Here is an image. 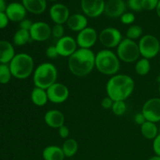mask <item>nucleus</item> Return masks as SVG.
<instances>
[{"instance_id":"obj_1","label":"nucleus","mask_w":160,"mask_h":160,"mask_svg":"<svg viewBox=\"0 0 160 160\" xmlns=\"http://www.w3.org/2000/svg\"><path fill=\"white\" fill-rule=\"evenodd\" d=\"M135 83L131 76L115 74L106 83V93L112 101H125L134 90Z\"/></svg>"},{"instance_id":"obj_2","label":"nucleus","mask_w":160,"mask_h":160,"mask_svg":"<svg viewBox=\"0 0 160 160\" xmlns=\"http://www.w3.org/2000/svg\"><path fill=\"white\" fill-rule=\"evenodd\" d=\"M95 67V54L92 49L78 48L68 58V68L76 77H85L90 74Z\"/></svg>"},{"instance_id":"obj_3","label":"nucleus","mask_w":160,"mask_h":160,"mask_svg":"<svg viewBox=\"0 0 160 160\" xmlns=\"http://www.w3.org/2000/svg\"><path fill=\"white\" fill-rule=\"evenodd\" d=\"M120 67V60L110 49H102L95 54V68L102 74L113 76Z\"/></svg>"},{"instance_id":"obj_4","label":"nucleus","mask_w":160,"mask_h":160,"mask_svg":"<svg viewBox=\"0 0 160 160\" xmlns=\"http://www.w3.org/2000/svg\"><path fill=\"white\" fill-rule=\"evenodd\" d=\"M58 71L56 66L49 62H45L38 66L33 73L34 87L47 90L56 82Z\"/></svg>"},{"instance_id":"obj_5","label":"nucleus","mask_w":160,"mask_h":160,"mask_svg":"<svg viewBox=\"0 0 160 160\" xmlns=\"http://www.w3.org/2000/svg\"><path fill=\"white\" fill-rule=\"evenodd\" d=\"M9 66L12 76L20 80L29 78L34 70V59L29 54L24 52L16 54Z\"/></svg>"},{"instance_id":"obj_6","label":"nucleus","mask_w":160,"mask_h":160,"mask_svg":"<svg viewBox=\"0 0 160 160\" xmlns=\"http://www.w3.org/2000/svg\"><path fill=\"white\" fill-rule=\"evenodd\" d=\"M117 55L120 61L126 63L137 62L141 56L138 44L126 38L117 47Z\"/></svg>"},{"instance_id":"obj_7","label":"nucleus","mask_w":160,"mask_h":160,"mask_svg":"<svg viewBox=\"0 0 160 160\" xmlns=\"http://www.w3.org/2000/svg\"><path fill=\"white\" fill-rule=\"evenodd\" d=\"M139 50L141 56L145 59H152L159 53L160 42L159 39L152 34H145L139 40Z\"/></svg>"},{"instance_id":"obj_8","label":"nucleus","mask_w":160,"mask_h":160,"mask_svg":"<svg viewBox=\"0 0 160 160\" xmlns=\"http://www.w3.org/2000/svg\"><path fill=\"white\" fill-rule=\"evenodd\" d=\"M98 39L100 43L106 48H117L120 45L123 38L120 30L109 27L102 30L98 35Z\"/></svg>"},{"instance_id":"obj_9","label":"nucleus","mask_w":160,"mask_h":160,"mask_svg":"<svg viewBox=\"0 0 160 160\" xmlns=\"http://www.w3.org/2000/svg\"><path fill=\"white\" fill-rule=\"evenodd\" d=\"M48 101L55 104H61L68 99L70 92L65 84L56 82L46 90Z\"/></svg>"},{"instance_id":"obj_10","label":"nucleus","mask_w":160,"mask_h":160,"mask_svg":"<svg viewBox=\"0 0 160 160\" xmlns=\"http://www.w3.org/2000/svg\"><path fill=\"white\" fill-rule=\"evenodd\" d=\"M142 112L147 121L160 122V98H152L147 100L142 106Z\"/></svg>"},{"instance_id":"obj_11","label":"nucleus","mask_w":160,"mask_h":160,"mask_svg":"<svg viewBox=\"0 0 160 160\" xmlns=\"http://www.w3.org/2000/svg\"><path fill=\"white\" fill-rule=\"evenodd\" d=\"M105 0H81V7L87 17L96 18L104 13Z\"/></svg>"},{"instance_id":"obj_12","label":"nucleus","mask_w":160,"mask_h":160,"mask_svg":"<svg viewBox=\"0 0 160 160\" xmlns=\"http://www.w3.org/2000/svg\"><path fill=\"white\" fill-rule=\"evenodd\" d=\"M98 38V36L96 30L91 27H87L84 30L78 32L76 42L80 48L91 49V48L95 45Z\"/></svg>"},{"instance_id":"obj_13","label":"nucleus","mask_w":160,"mask_h":160,"mask_svg":"<svg viewBox=\"0 0 160 160\" xmlns=\"http://www.w3.org/2000/svg\"><path fill=\"white\" fill-rule=\"evenodd\" d=\"M29 32L32 41L45 42L52 36V28L45 22L37 21L33 23Z\"/></svg>"},{"instance_id":"obj_14","label":"nucleus","mask_w":160,"mask_h":160,"mask_svg":"<svg viewBox=\"0 0 160 160\" xmlns=\"http://www.w3.org/2000/svg\"><path fill=\"white\" fill-rule=\"evenodd\" d=\"M56 48L59 56L70 57L78 50V44L76 39L71 36H63L60 39L57 40Z\"/></svg>"},{"instance_id":"obj_15","label":"nucleus","mask_w":160,"mask_h":160,"mask_svg":"<svg viewBox=\"0 0 160 160\" xmlns=\"http://www.w3.org/2000/svg\"><path fill=\"white\" fill-rule=\"evenodd\" d=\"M49 16L55 24L67 23L70 17V10L66 5L62 3H55L50 7Z\"/></svg>"},{"instance_id":"obj_16","label":"nucleus","mask_w":160,"mask_h":160,"mask_svg":"<svg viewBox=\"0 0 160 160\" xmlns=\"http://www.w3.org/2000/svg\"><path fill=\"white\" fill-rule=\"evenodd\" d=\"M27 9L22 4V2H14L9 3L7 5L5 12L7 15L8 18L10 21L12 22H20L24 20L27 15Z\"/></svg>"},{"instance_id":"obj_17","label":"nucleus","mask_w":160,"mask_h":160,"mask_svg":"<svg viewBox=\"0 0 160 160\" xmlns=\"http://www.w3.org/2000/svg\"><path fill=\"white\" fill-rule=\"evenodd\" d=\"M126 3L123 0H108L106 2L104 13L110 18H118L126 11Z\"/></svg>"},{"instance_id":"obj_18","label":"nucleus","mask_w":160,"mask_h":160,"mask_svg":"<svg viewBox=\"0 0 160 160\" xmlns=\"http://www.w3.org/2000/svg\"><path fill=\"white\" fill-rule=\"evenodd\" d=\"M44 120L49 128L59 129L60 127L64 125L65 117L63 113L58 109H50L45 112Z\"/></svg>"},{"instance_id":"obj_19","label":"nucleus","mask_w":160,"mask_h":160,"mask_svg":"<svg viewBox=\"0 0 160 160\" xmlns=\"http://www.w3.org/2000/svg\"><path fill=\"white\" fill-rule=\"evenodd\" d=\"M88 20L84 14L74 13L70 15L67 22L68 28L75 32H80L88 27Z\"/></svg>"},{"instance_id":"obj_20","label":"nucleus","mask_w":160,"mask_h":160,"mask_svg":"<svg viewBox=\"0 0 160 160\" xmlns=\"http://www.w3.org/2000/svg\"><path fill=\"white\" fill-rule=\"evenodd\" d=\"M15 56L13 45L8 41H0V63L9 64Z\"/></svg>"},{"instance_id":"obj_21","label":"nucleus","mask_w":160,"mask_h":160,"mask_svg":"<svg viewBox=\"0 0 160 160\" xmlns=\"http://www.w3.org/2000/svg\"><path fill=\"white\" fill-rule=\"evenodd\" d=\"M22 4L28 12L39 15L46 10L47 0H22Z\"/></svg>"},{"instance_id":"obj_22","label":"nucleus","mask_w":160,"mask_h":160,"mask_svg":"<svg viewBox=\"0 0 160 160\" xmlns=\"http://www.w3.org/2000/svg\"><path fill=\"white\" fill-rule=\"evenodd\" d=\"M42 158L44 160H63L65 155L61 147L57 145H48L43 149Z\"/></svg>"},{"instance_id":"obj_23","label":"nucleus","mask_w":160,"mask_h":160,"mask_svg":"<svg viewBox=\"0 0 160 160\" xmlns=\"http://www.w3.org/2000/svg\"><path fill=\"white\" fill-rule=\"evenodd\" d=\"M31 99L33 104L35 106L39 107L44 106L48 101L46 90L41 88L34 87L31 93Z\"/></svg>"},{"instance_id":"obj_24","label":"nucleus","mask_w":160,"mask_h":160,"mask_svg":"<svg viewBox=\"0 0 160 160\" xmlns=\"http://www.w3.org/2000/svg\"><path fill=\"white\" fill-rule=\"evenodd\" d=\"M141 133L145 138L148 140H154L159 134V128L156 123L146 121L141 126Z\"/></svg>"},{"instance_id":"obj_25","label":"nucleus","mask_w":160,"mask_h":160,"mask_svg":"<svg viewBox=\"0 0 160 160\" xmlns=\"http://www.w3.org/2000/svg\"><path fill=\"white\" fill-rule=\"evenodd\" d=\"M62 152H63L65 157L70 158L74 156L78 150V143L75 139L67 138L63 142L62 146Z\"/></svg>"},{"instance_id":"obj_26","label":"nucleus","mask_w":160,"mask_h":160,"mask_svg":"<svg viewBox=\"0 0 160 160\" xmlns=\"http://www.w3.org/2000/svg\"><path fill=\"white\" fill-rule=\"evenodd\" d=\"M31 40V38L29 31L23 29H19L18 31H16L13 35V38H12L14 45L17 46H23L28 43Z\"/></svg>"},{"instance_id":"obj_27","label":"nucleus","mask_w":160,"mask_h":160,"mask_svg":"<svg viewBox=\"0 0 160 160\" xmlns=\"http://www.w3.org/2000/svg\"><path fill=\"white\" fill-rule=\"evenodd\" d=\"M151 70V63L149 59L142 58L138 59L135 64V71L139 76H146Z\"/></svg>"},{"instance_id":"obj_28","label":"nucleus","mask_w":160,"mask_h":160,"mask_svg":"<svg viewBox=\"0 0 160 160\" xmlns=\"http://www.w3.org/2000/svg\"><path fill=\"white\" fill-rule=\"evenodd\" d=\"M12 77L9 64L0 63V84H8L10 81Z\"/></svg>"},{"instance_id":"obj_29","label":"nucleus","mask_w":160,"mask_h":160,"mask_svg":"<svg viewBox=\"0 0 160 160\" xmlns=\"http://www.w3.org/2000/svg\"><path fill=\"white\" fill-rule=\"evenodd\" d=\"M143 34V29L139 25H131L128 28L126 32V36L128 38L131 40H136V39L141 38Z\"/></svg>"},{"instance_id":"obj_30","label":"nucleus","mask_w":160,"mask_h":160,"mask_svg":"<svg viewBox=\"0 0 160 160\" xmlns=\"http://www.w3.org/2000/svg\"><path fill=\"white\" fill-rule=\"evenodd\" d=\"M111 109L116 116H123L127 111L126 102L125 101H114Z\"/></svg>"},{"instance_id":"obj_31","label":"nucleus","mask_w":160,"mask_h":160,"mask_svg":"<svg viewBox=\"0 0 160 160\" xmlns=\"http://www.w3.org/2000/svg\"><path fill=\"white\" fill-rule=\"evenodd\" d=\"M65 33V29H64L63 25L62 24H55L54 26L52 28V36L56 39H60L62 38Z\"/></svg>"},{"instance_id":"obj_32","label":"nucleus","mask_w":160,"mask_h":160,"mask_svg":"<svg viewBox=\"0 0 160 160\" xmlns=\"http://www.w3.org/2000/svg\"><path fill=\"white\" fill-rule=\"evenodd\" d=\"M159 0H142V9L146 11H152L156 9Z\"/></svg>"},{"instance_id":"obj_33","label":"nucleus","mask_w":160,"mask_h":160,"mask_svg":"<svg viewBox=\"0 0 160 160\" xmlns=\"http://www.w3.org/2000/svg\"><path fill=\"white\" fill-rule=\"evenodd\" d=\"M120 21L123 24L131 25L135 21V15L133 12H125L123 15L120 17Z\"/></svg>"},{"instance_id":"obj_34","label":"nucleus","mask_w":160,"mask_h":160,"mask_svg":"<svg viewBox=\"0 0 160 160\" xmlns=\"http://www.w3.org/2000/svg\"><path fill=\"white\" fill-rule=\"evenodd\" d=\"M128 6L134 12H140L142 10V0H128Z\"/></svg>"},{"instance_id":"obj_35","label":"nucleus","mask_w":160,"mask_h":160,"mask_svg":"<svg viewBox=\"0 0 160 160\" xmlns=\"http://www.w3.org/2000/svg\"><path fill=\"white\" fill-rule=\"evenodd\" d=\"M45 55H46L47 57L49 58V59H56L58 56H59L55 45L48 46V48H46V50H45Z\"/></svg>"},{"instance_id":"obj_36","label":"nucleus","mask_w":160,"mask_h":160,"mask_svg":"<svg viewBox=\"0 0 160 160\" xmlns=\"http://www.w3.org/2000/svg\"><path fill=\"white\" fill-rule=\"evenodd\" d=\"M152 148L156 156H160V133L153 140Z\"/></svg>"},{"instance_id":"obj_37","label":"nucleus","mask_w":160,"mask_h":160,"mask_svg":"<svg viewBox=\"0 0 160 160\" xmlns=\"http://www.w3.org/2000/svg\"><path fill=\"white\" fill-rule=\"evenodd\" d=\"M9 18L5 12H0V29H4L9 24Z\"/></svg>"},{"instance_id":"obj_38","label":"nucleus","mask_w":160,"mask_h":160,"mask_svg":"<svg viewBox=\"0 0 160 160\" xmlns=\"http://www.w3.org/2000/svg\"><path fill=\"white\" fill-rule=\"evenodd\" d=\"M58 132H59V135L61 138L67 139L69 137V134H70V130L67 126L62 125L58 129Z\"/></svg>"},{"instance_id":"obj_39","label":"nucleus","mask_w":160,"mask_h":160,"mask_svg":"<svg viewBox=\"0 0 160 160\" xmlns=\"http://www.w3.org/2000/svg\"><path fill=\"white\" fill-rule=\"evenodd\" d=\"M33 23L31 20H30L29 19H24L22 21L20 22V29L26 30V31H30L31 26H32Z\"/></svg>"},{"instance_id":"obj_40","label":"nucleus","mask_w":160,"mask_h":160,"mask_svg":"<svg viewBox=\"0 0 160 160\" xmlns=\"http://www.w3.org/2000/svg\"><path fill=\"white\" fill-rule=\"evenodd\" d=\"M112 104H113V101L109 98V96L107 97H105L102 100V107L103 109H111L112 106Z\"/></svg>"},{"instance_id":"obj_41","label":"nucleus","mask_w":160,"mask_h":160,"mask_svg":"<svg viewBox=\"0 0 160 160\" xmlns=\"http://www.w3.org/2000/svg\"><path fill=\"white\" fill-rule=\"evenodd\" d=\"M134 123L140 125V126H142L144 123H145V122L147 121L145 117H144V115L142 114V112H139V113L136 114V115L134 116Z\"/></svg>"},{"instance_id":"obj_42","label":"nucleus","mask_w":160,"mask_h":160,"mask_svg":"<svg viewBox=\"0 0 160 160\" xmlns=\"http://www.w3.org/2000/svg\"><path fill=\"white\" fill-rule=\"evenodd\" d=\"M6 4L5 0H0V12H5L6 9Z\"/></svg>"},{"instance_id":"obj_43","label":"nucleus","mask_w":160,"mask_h":160,"mask_svg":"<svg viewBox=\"0 0 160 160\" xmlns=\"http://www.w3.org/2000/svg\"><path fill=\"white\" fill-rule=\"evenodd\" d=\"M156 13H157V15H158V17H159L160 18V0H159V4H158V6H157V8H156Z\"/></svg>"},{"instance_id":"obj_44","label":"nucleus","mask_w":160,"mask_h":160,"mask_svg":"<svg viewBox=\"0 0 160 160\" xmlns=\"http://www.w3.org/2000/svg\"><path fill=\"white\" fill-rule=\"evenodd\" d=\"M148 160H160V156H152V157L150 158Z\"/></svg>"},{"instance_id":"obj_45","label":"nucleus","mask_w":160,"mask_h":160,"mask_svg":"<svg viewBox=\"0 0 160 160\" xmlns=\"http://www.w3.org/2000/svg\"><path fill=\"white\" fill-rule=\"evenodd\" d=\"M49 1H51V2H56V1H58V0H49Z\"/></svg>"},{"instance_id":"obj_46","label":"nucleus","mask_w":160,"mask_h":160,"mask_svg":"<svg viewBox=\"0 0 160 160\" xmlns=\"http://www.w3.org/2000/svg\"><path fill=\"white\" fill-rule=\"evenodd\" d=\"M159 94H160V84H159Z\"/></svg>"},{"instance_id":"obj_47","label":"nucleus","mask_w":160,"mask_h":160,"mask_svg":"<svg viewBox=\"0 0 160 160\" xmlns=\"http://www.w3.org/2000/svg\"><path fill=\"white\" fill-rule=\"evenodd\" d=\"M159 133H160V126H159Z\"/></svg>"},{"instance_id":"obj_48","label":"nucleus","mask_w":160,"mask_h":160,"mask_svg":"<svg viewBox=\"0 0 160 160\" xmlns=\"http://www.w3.org/2000/svg\"><path fill=\"white\" fill-rule=\"evenodd\" d=\"M159 53H160V48H159Z\"/></svg>"}]
</instances>
